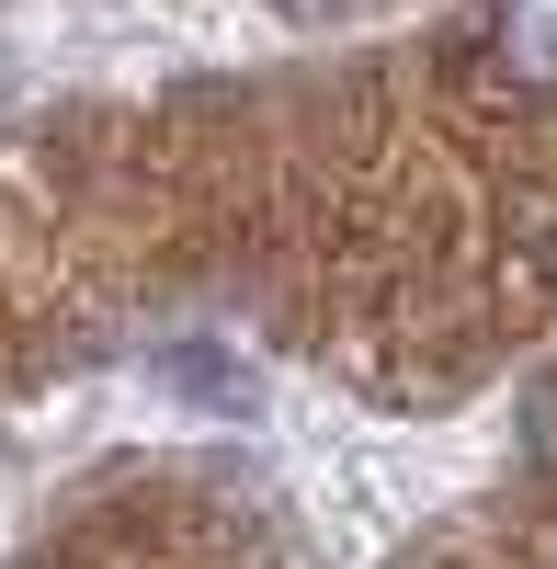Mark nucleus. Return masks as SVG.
Masks as SVG:
<instances>
[{"instance_id":"nucleus-1","label":"nucleus","mask_w":557,"mask_h":569,"mask_svg":"<svg viewBox=\"0 0 557 569\" xmlns=\"http://www.w3.org/2000/svg\"><path fill=\"white\" fill-rule=\"evenodd\" d=\"M489 58H500V80L557 91V0H500L489 12Z\"/></svg>"}]
</instances>
